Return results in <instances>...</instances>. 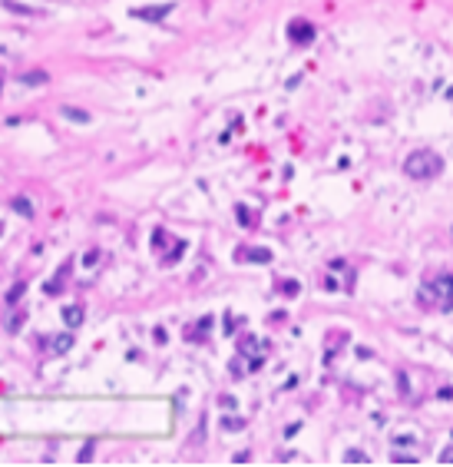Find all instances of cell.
Wrapping results in <instances>:
<instances>
[{
    "mask_svg": "<svg viewBox=\"0 0 453 467\" xmlns=\"http://www.w3.org/2000/svg\"><path fill=\"white\" fill-rule=\"evenodd\" d=\"M404 172L410 179H433L443 172V159L433 149H417V153L407 156V163H404Z\"/></svg>",
    "mask_w": 453,
    "mask_h": 467,
    "instance_id": "obj_1",
    "label": "cell"
},
{
    "mask_svg": "<svg viewBox=\"0 0 453 467\" xmlns=\"http://www.w3.org/2000/svg\"><path fill=\"white\" fill-rule=\"evenodd\" d=\"M433 295H440L437 308L450 311L453 308V275H437L420 289V301H423V305H433Z\"/></svg>",
    "mask_w": 453,
    "mask_h": 467,
    "instance_id": "obj_2",
    "label": "cell"
},
{
    "mask_svg": "<svg viewBox=\"0 0 453 467\" xmlns=\"http://www.w3.org/2000/svg\"><path fill=\"white\" fill-rule=\"evenodd\" d=\"M288 37H291V43L308 46L311 40L318 37V30H314V23H308V20H291V27H288Z\"/></svg>",
    "mask_w": 453,
    "mask_h": 467,
    "instance_id": "obj_3",
    "label": "cell"
},
{
    "mask_svg": "<svg viewBox=\"0 0 453 467\" xmlns=\"http://www.w3.org/2000/svg\"><path fill=\"white\" fill-rule=\"evenodd\" d=\"M235 258H238V262H271V252H268V249H238V252H235Z\"/></svg>",
    "mask_w": 453,
    "mask_h": 467,
    "instance_id": "obj_4",
    "label": "cell"
},
{
    "mask_svg": "<svg viewBox=\"0 0 453 467\" xmlns=\"http://www.w3.org/2000/svg\"><path fill=\"white\" fill-rule=\"evenodd\" d=\"M169 10H172V3H162V7H146V10H129V13H133V17H139V20H162Z\"/></svg>",
    "mask_w": 453,
    "mask_h": 467,
    "instance_id": "obj_5",
    "label": "cell"
},
{
    "mask_svg": "<svg viewBox=\"0 0 453 467\" xmlns=\"http://www.w3.org/2000/svg\"><path fill=\"white\" fill-rule=\"evenodd\" d=\"M60 315H63V322H67L70 328H79V325H83V305H63Z\"/></svg>",
    "mask_w": 453,
    "mask_h": 467,
    "instance_id": "obj_6",
    "label": "cell"
},
{
    "mask_svg": "<svg viewBox=\"0 0 453 467\" xmlns=\"http://www.w3.org/2000/svg\"><path fill=\"white\" fill-rule=\"evenodd\" d=\"M10 209L20 212L23 219H34V202L27 199V196H13V199H10Z\"/></svg>",
    "mask_w": 453,
    "mask_h": 467,
    "instance_id": "obj_7",
    "label": "cell"
},
{
    "mask_svg": "<svg viewBox=\"0 0 453 467\" xmlns=\"http://www.w3.org/2000/svg\"><path fill=\"white\" fill-rule=\"evenodd\" d=\"M20 83H27V86H43V83H50V73L46 70H30V73H23Z\"/></svg>",
    "mask_w": 453,
    "mask_h": 467,
    "instance_id": "obj_8",
    "label": "cell"
},
{
    "mask_svg": "<svg viewBox=\"0 0 453 467\" xmlns=\"http://www.w3.org/2000/svg\"><path fill=\"white\" fill-rule=\"evenodd\" d=\"M70 348H73V335H56L53 338V351L56 355H67Z\"/></svg>",
    "mask_w": 453,
    "mask_h": 467,
    "instance_id": "obj_9",
    "label": "cell"
},
{
    "mask_svg": "<svg viewBox=\"0 0 453 467\" xmlns=\"http://www.w3.org/2000/svg\"><path fill=\"white\" fill-rule=\"evenodd\" d=\"M63 116H67V120H73V123H89V113L86 110H76V106H63Z\"/></svg>",
    "mask_w": 453,
    "mask_h": 467,
    "instance_id": "obj_10",
    "label": "cell"
},
{
    "mask_svg": "<svg viewBox=\"0 0 453 467\" xmlns=\"http://www.w3.org/2000/svg\"><path fill=\"white\" fill-rule=\"evenodd\" d=\"M278 292H285V298H295V295H301V285L285 278V282H278Z\"/></svg>",
    "mask_w": 453,
    "mask_h": 467,
    "instance_id": "obj_11",
    "label": "cell"
},
{
    "mask_svg": "<svg viewBox=\"0 0 453 467\" xmlns=\"http://www.w3.org/2000/svg\"><path fill=\"white\" fill-rule=\"evenodd\" d=\"M23 292H27V282H17V285H10V292H7V305H17V301L23 298Z\"/></svg>",
    "mask_w": 453,
    "mask_h": 467,
    "instance_id": "obj_12",
    "label": "cell"
},
{
    "mask_svg": "<svg viewBox=\"0 0 453 467\" xmlns=\"http://www.w3.org/2000/svg\"><path fill=\"white\" fill-rule=\"evenodd\" d=\"M344 461H347V464H367V454H364V451H347Z\"/></svg>",
    "mask_w": 453,
    "mask_h": 467,
    "instance_id": "obj_13",
    "label": "cell"
},
{
    "mask_svg": "<svg viewBox=\"0 0 453 467\" xmlns=\"http://www.w3.org/2000/svg\"><path fill=\"white\" fill-rule=\"evenodd\" d=\"M222 427H225V431H242L245 421H238V418H222Z\"/></svg>",
    "mask_w": 453,
    "mask_h": 467,
    "instance_id": "obj_14",
    "label": "cell"
},
{
    "mask_svg": "<svg viewBox=\"0 0 453 467\" xmlns=\"http://www.w3.org/2000/svg\"><path fill=\"white\" fill-rule=\"evenodd\" d=\"M3 7H7V10H13V13H37V10H30V7L17 3V0H3Z\"/></svg>",
    "mask_w": 453,
    "mask_h": 467,
    "instance_id": "obj_15",
    "label": "cell"
},
{
    "mask_svg": "<svg viewBox=\"0 0 453 467\" xmlns=\"http://www.w3.org/2000/svg\"><path fill=\"white\" fill-rule=\"evenodd\" d=\"M390 461H394V464H417V457L414 454H394Z\"/></svg>",
    "mask_w": 453,
    "mask_h": 467,
    "instance_id": "obj_16",
    "label": "cell"
},
{
    "mask_svg": "<svg viewBox=\"0 0 453 467\" xmlns=\"http://www.w3.org/2000/svg\"><path fill=\"white\" fill-rule=\"evenodd\" d=\"M76 461H79V464H86V461H93V444H86V447H83Z\"/></svg>",
    "mask_w": 453,
    "mask_h": 467,
    "instance_id": "obj_17",
    "label": "cell"
},
{
    "mask_svg": "<svg viewBox=\"0 0 453 467\" xmlns=\"http://www.w3.org/2000/svg\"><path fill=\"white\" fill-rule=\"evenodd\" d=\"M440 464H453V444H450V447H443V454H440Z\"/></svg>",
    "mask_w": 453,
    "mask_h": 467,
    "instance_id": "obj_18",
    "label": "cell"
},
{
    "mask_svg": "<svg viewBox=\"0 0 453 467\" xmlns=\"http://www.w3.org/2000/svg\"><path fill=\"white\" fill-rule=\"evenodd\" d=\"M238 222H242V225H252V219H248V209H242V206H238Z\"/></svg>",
    "mask_w": 453,
    "mask_h": 467,
    "instance_id": "obj_19",
    "label": "cell"
},
{
    "mask_svg": "<svg viewBox=\"0 0 453 467\" xmlns=\"http://www.w3.org/2000/svg\"><path fill=\"white\" fill-rule=\"evenodd\" d=\"M219 404H222V408H225V411H232V408H235V398H228V394H225V398H222Z\"/></svg>",
    "mask_w": 453,
    "mask_h": 467,
    "instance_id": "obj_20",
    "label": "cell"
},
{
    "mask_svg": "<svg viewBox=\"0 0 453 467\" xmlns=\"http://www.w3.org/2000/svg\"><path fill=\"white\" fill-rule=\"evenodd\" d=\"M232 461H235V464H248V451H238V454H235Z\"/></svg>",
    "mask_w": 453,
    "mask_h": 467,
    "instance_id": "obj_21",
    "label": "cell"
},
{
    "mask_svg": "<svg viewBox=\"0 0 453 467\" xmlns=\"http://www.w3.org/2000/svg\"><path fill=\"white\" fill-rule=\"evenodd\" d=\"M0 89H3V80H0Z\"/></svg>",
    "mask_w": 453,
    "mask_h": 467,
    "instance_id": "obj_22",
    "label": "cell"
}]
</instances>
